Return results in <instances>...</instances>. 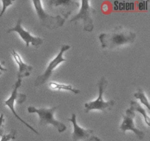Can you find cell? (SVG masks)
Masks as SVG:
<instances>
[{"mask_svg":"<svg viewBox=\"0 0 150 141\" xmlns=\"http://www.w3.org/2000/svg\"><path fill=\"white\" fill-rule=\"evenodd\" d=\"M136 38L135 32L118 26L109 32H103L99 35V40L103 48H112L133 43Z\"/></svg>","mask_w":150,"mask_h":141,"instance_id":"6da1fadb","label":"cell"},{"mask_svg":"<svg viewBox=\"0 0 150 141\" xmlns=\"http://www.w3.org/2000/svg\"><path fill=\"white\" fill-rule=\"evenodd\" d=\"M32 3L40 24L48 29H55L62 26L66 19L70 16L72 13L71 10H69L67 12H64L62 15L52 16L46 13L42 5V1L38 0V1H32Z\"/></svg>","mask_w":150,"mask_h":141,"instance_id":"7a4b0ae2","label":"cell"},{"mask_svg":"<svg viewBox=\"0 0 150 141\" xmlns=\"http://www.w3.org/2000/svg\"><path fill=\"white\" fill-rule=\"evenodd\" d=\"M58 107H53L51 108H36L33 106H29L27 108L29 113H35L40 118V124L42 126L51 125L58 130L59 133L65 132L67 126L59 120L54 118V113Z\"/></svg>","mask_w":150,"mask_h":141,"instance_id":"3957f363","label":"cell"},{"mask_svg":"<svg viewBox=\"0 0 150 141\" xmlns=\"http://www.w3.org/2000/svg\"><path fill=\"white\" fill-rule=\"evenodd\" d=\"M107 85H108V80H107L105 76H102L99 80V82H98L99 96L95 101L85 103V113H88L92 111V110L108 112L113 108V107L116 104L115 101L113 99L109 100V101H105L103 98V94Z\"/></svg>","mask_w":150,"mask_h":141,"instance_id":"277c9868","label":"cell"},{"mask_svg":"<svg viewBox=\"0 0 150 141\" xmlns=\"http://www.w3.org/2000/svg\"><path fill=\"white\" fill-rule=\"evenodd\" d=\"M96 13L95 9L91 6L90 1L87 0L81 1V7L79 12L75 15L70 22H77L82 21L83 24V30L86 32H92L94 29V15Z\"/></svg>","mask_w":150,"mask_h":141,"instance_id":"5b68a950","label":"cell"},{"mask_svg":"<svg viewBox=\"0 0 150 141\" xmlns=\"http://www.w3.org/2000/svg\"><path fill=\"white\" fill-rule=\"evenodd\" d=\"M70 48V46L69 45H62L61 46V48L59 50V52L58 53L57 56L51 60L49 63V64L47 66L46 69L45 71L41 75L38 76L37 79L35 81V86L40 87L42 85H43L45 82H46L48 80L50 77L52 76L53 73L54 72L55 69L59 66L61 63L67 61V59L64 57V53L67 51Z\"/></svg>","mask_w":150,"mask_h":141,"instance_id":"8992f818","label":"cell"},{"mask_svg":"<svg viewBox=\"0 0 150 141\" xmlns=\"http://www.w3.org/2000/svg\"><path fill=\"white\" fill-rule=\"evenodd\" d=\"M68 121H70L73 124V141H101V140L95 135V132L92 129H84L78 124L76 115L75 113L72 114V117L68 119Z\"/></svg>","mask_w":150,"mask_h":141,"instance_id":"52a82bcc","label":"cell"},{"mask_svg":"<svg viewBox=\"0 0 150 141\" xmlns=\"http://www.w3.org/2000/svg\"><path fill=\"white\" fill-rule=\"evenodd\" d=\"M15 32L18 34L22 40L24 41L25 45L26 47H29V45H32L35 47H38L42 45L43 43V40L40 37L34 36L28 30H26L22 26V19L19 18L18 20L16 22V25L13 27L7 29V33Z\"/></svg>","mask_w":150,"mask_h":141,"instance_id":"ba28073f","label":"cell"},{"mask_svg":"<svg viewBox=\"0 0 150 141\" xmlns=\"http://www.w3.org/2000/svg\"><path fill=\"white\" fill-rule=\"evenodd\" d=\"M135 117H136V113L131 108L127 109L126 110L125 115H122L123 120L120 126V130L122 131L124 133L128 131H131L135 134L137 138L142 140L145 137V132L136 127L134 121Z\"/></svg>","mask_w":150,"mask_h":141,"instance_id":"9c48e42d","label":"cell"},{"mask_svg":"<svg viewBox=\"0 0 150 141\" xmlns=\"http://www.w3.org/2000/svg\"><path fill=\"white\" fill-rule=\"evenodd\" d=\"M21 82H22V79H17V81H16V82L15 83V85H13L11 95H10V96L9 97L7 100H5V101H4V104H5V106H7V107L10 109V110L11 111V113H13V115H14L15 117L19 120V121L21 122L23 124H24L26 127L29 128L31 131L35 132L36 135H39V132H38L36 129H34L32 126H30L27 122H26L24 120H23V119L20 117V115L16 113V110H15V103H16V96H17V94H18V88H20L21 86Z\"/></svg>","mask_w":150,"mask_h":141,"instance_id":"30bf717a","label":"cell"},{"mask_svg":"<svg viewBox=\"0 0 150 141\" xmlns=\"http://www.w3.org/2000/svg\"><path fill=\"white\" fill-rule=\"evenodd\" d=\"M12 57H13L14 60L16 61V64L18 65V70L17 76L18 79H22L23 78L28 77L30 75L31 72L33 70V66L30 65L26 64V63L23 61L21 57L19 55L18 53L15 50H13L11 52Z\"/></svg>","mask_w":150,"mask_h":141,"instance_id":"8fae6325","label":"cell"},{"mask_svg":"<svg viewBox=\"0 0 150 141\" xmlns=\"http://www.w3.org/2000/svg\"><path fill=\"white\" fill-rule=\"evenodd\" d=\"M49 87L51 89L54 90H65L70 91L74 94H79L81 93L80 90L74 88L70 85H67V84L58 83V82H51L49 83Z\"/></svg>","mask_w":150,"mask_h":141,"instance_id":"7c38bea8","label":"cell"},{"mask_svg":"<svg viewBox=\"0 0 150 141\" xmlns=\"http://www.w3.org/2000/svg\"><path fill=\"white\" fill-rule=\"evenodd\" d=\"M130 108H131L135 113L137 112V113H140V114L143 116L145 123L147 124V126H150V117L149 115V113H148V112L146 111L139 103H138L137 101H130Z\"/></svg>","mask_w":150,"mask_h":141,"instance_id":"4fadbf2b","label":"cell"},{"mask_svg":"<svg viewBox=\"0 0 150 141\" xmlns=\"http://www.w3.org/2000/svg\"><path fill=\"white\" fill-rule=\"evenodd\" d=\"M133 96L136 98H137L138 100L140 101V102L142 103L143 105H144L146 107V108L147 109V112L149 113L150 110V104L149 99H148L147 96H146V93L144 91V90L142 88H139L138 90L133 94Z\"/></svg>","mask_w":150,"mask_h":141,"instance_id":"5bb4252c","label":"cell"},{"mask_svg":"<svg viewBox=\"0 0 150 141\" xmlns=\"http://www.w3.org/2000/svg\"><path fill=\"white\" fill-rule=\"evenodd\" d=\"M48 4H50L51 7H58L60 6H64V7H67V6H73L75 7H79V4L76 1H70V0H52V1H48Z\"/></svg>","mask_w":150,"mask_h":141,"instance_id":"9a60e30c","label":"cell"},{"mask_svg":"<svg viewBox=\"0 0 150 141\" xmlns=\"http://www.w3.org/2000/svg\"><path fill=\"white\" fill-rule=\"evenodd\" d=\"M16 134L17 132L14 129H12L11 132L8 134H4V132H1L0 133V137H1L0 141H10L12 140H15L16 138Z\"/></svg>","mask_w":150,"mask_h":141,"instance_id":"2e32d148","label":"cell"},{"mask_svg":"<svg viewBox=\"0 0 150 141\" xmlns=\"http://www.w3.org/2000/svg\"><path fill=\"white\" fill-rule=\"evenodd\" d=\"M1 2L2 4V7H1V12H0V18L4 15L6 10L14 3V1H11V0H2V1H1Z\"/></svg>","mask_w":150,"mask_h":141,"instance_id":"e0dca14e","label":"cell"},{"mask_svg":"<svg viewBox=\"0 0 150 141\" xmlns=\"http://www.w3.org/2000/svg\"><path fill=\"white\" fill-rule=\"evenodd\" d=\"M26 99V95L23 93H18L17 96H16V102L18 104H23Z\"/></svg>","mask_w":150,"mask_h":141,"instance_id":"ac0fdd59","label":"cell"},{"mask_svg":"<svg viewBox=\"0 0 150 141\" xmlns=\"http://www.w3.org/2000/svg\"><path fill=\"white\" fill-rule=\"evenodd\" d=\"M4 115L3 113H1L0 115V133L3 132V126L4 123Z\"/></svg>","mask_w":150,"mask_h":141,"instance_id":"d6986e66","label":"cell"},{"mask_svg":"<svg viewBox=\"0 0 150 141\" xmlns=\"http://www.w3.org/2000/svg\"><path fill=\"white\" fill-rule=\"evenodd\" d=\"M3 64H4V62H2L1 64H0V74L1 73V71H6V70H7V68H5L3 66Z\"/></svg>","mask_w":150,"mask_h":141,"instance_id":"ffe728a7","label":"cell"}]
</instances>
